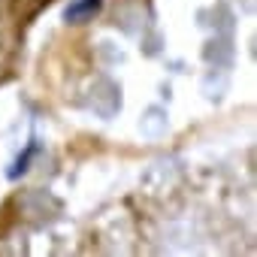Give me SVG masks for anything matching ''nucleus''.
<instances>
[{
    "label": "nucleus",
    "instance_id": "1",
    "mask_svg": "<svg viewBox=\"0 0 257 257\" xmlns=\"http://www.w3.org/2000/svg\"><path fill=\"white\" fill-rule=\"evenodd\" d=\"M100 10H103V0H73L64 10V19L70 25H82V22H91Z\"/></svg>",
    "mask_w": 257,
    "mask_h": 257
},
{
    "label": "nucleus",
    "instance_id": "2",
    "mask_svg": "<svg viewBox=\"0 0 257 257\" xmlns=\"http://www.w3.org/2000/svg\"><path fill=\"white\" fill-rule=\"evenodd\" d=\"M37 152H40V143H37V140H31V143L25 146V152L16 158V164L10 167V173H7V176H10V179H19V176H25V173L31 170V161L37 158Z\"/></svg>",
    "mask_w": 257,
    "mask_h": 257
}]
</instances>
